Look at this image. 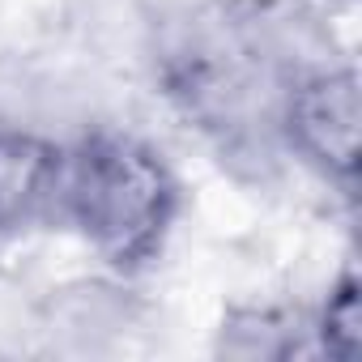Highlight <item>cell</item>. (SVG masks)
<instances>
[{
  "instance_id": "1",
  "label": "cell",
  "mask_w": 362,
  "mask_h": 362,
  "mask_svg": "<svg viewBox=\"0 0 362 362\" xmlns=\"http://www.w3.org/2000/svg\"><path fill=\"white\" fill-rule=\"evenodd\" d=\"M69 197L81 226L107 252L132 256L162 230L170 188L162 166L145 149L128 141H98L81 153Z\"/></svg>"
},
{
  "instance_id": "2",
  "label": "cell",
  "mask_w": 362,
  "mask_h": 362,
  "mask_svg": "<svg viewBox=\"0 0 362 362\" xmlns=\"http://www.w3.org/2000/svg\"><path fill=\"white\" fill-rule=\"evenodd\" d=\"M294 132L303 149L332 166V170H354V149H358V86L349 73L341 77H315L298 90L290 107Z\"/></svg>"
},
{
  "instance_id": "3",
  "label": "cell",
  "mask_w": 362,
  "mask_h": 362,
  "mask_svg": "<svg viewBox=\"0 0 362 362\" xmlns=\"http://www.w3.org/2000/svg\"><path fill=\"white\" fill-rule=\"evenodd\" d=\"M60 184L56 153L35 136H0V226H22Z\"/></svg>"
}]
</instances>
